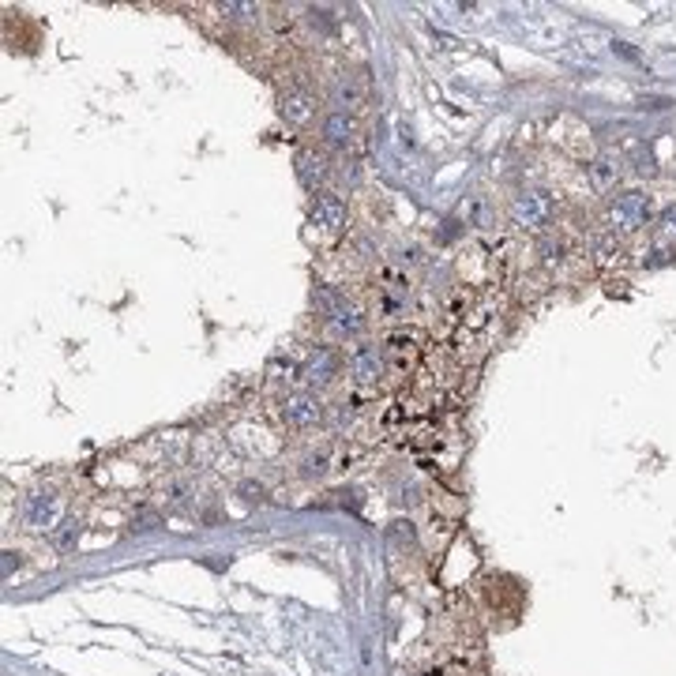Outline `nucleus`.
I'll list each match as a JSON object with an SVG mask.
<instances>
[{"mask_svg": "<svg viewBox=\"0 0 676 676\" xmlns=\"http://www.w3.org/2000/svg\"><path fill=\"white\" fill-rule=\"evenodd\" d=\"M552 214H557V196L545 192V189H522L515 200H511V222L518 230H545L552 222Z\"/></svg>", "mask_w": 676, "mask_h": 676, "instance_id": "nucleus-1", "label": "nucleus"}, {"mask_svg": "<svg viewBox=\"0 0 676 676\" xmlns=\"http://www.w3.org/2000/svg\"><path fill=\"white\" fill-rule=\"evenodd\" d=\"M650 222V196L647 192H620L609 203V226L612 233H635Z\"/></svg>", "mask_w": 676, "mask_h": 676, "instance_id": "nucleus-2", "label": "nucleus"}, {"mask_svg": "<svg viewBox=\"0 0 676 676\" xmlns=\"http://www.w3.org/2000/svg\"><path fill=\"white\" fill-rule=\"evenodd\" d=\"M60 518V497L53 485H38L23 497V527L26 530H53V522Z\"/></svg>", "mask_w": 676, "mask_h": 676, "instance_id": "nucleus-3", "label": "nucleus"}, {"mask_svg": "<svg viewBox=\"0 0 676 676\" xmlns=\"http://www.w3.org/2000/svg\"><path fill=\"white\" fill-rule=\"evenodd\" d=\"M286 428H293V433H304V428H316L323 421V403H320V394L316 391H293L282 398V406H279Z\"/></svg>", "mask_w": 676, "mask_h": 676, "instance_id": "nucleus-4", "label": "nucleus"}, {"mask_svg": "<svg viewBox=\"0 0 676 676\" xmlns=\"http://www.w3.org/2000/svg\"><path fill=\"white\" fill-rule=\"evenodd\" d=\"M338 373H343V353H338L334 346H312V353L304 357L301 364V380L309 387H331L338 380Z\"/></svg>", "mask_w": 676, "mask_h": 676, "instance_id": "nucleus-5", "label": "nucleus"}, {"mask_svg": "<svg viewBox=\"0 0 676 676\" xmlns=\"http://www.w3.org/2000/svg\"><path fill=\"white\" fill-rule=\"evenodd\" d=\"M316 113H320V102H316L312 90H304V87H290V90H282V98H279V117L286 120V125H293V128H309L312 120H316Z\"/></svg>", "mask_w": 676, "mask_h": 676, "instance_id": "nucleus-6", "label": "nucleus"}, {"mask_svg": "<svg viewBox=\"0 0 676 676\" xmlns=\"http://www.w3.org/2000/svg\"><path fill=\"white\" fill-rule=\"evenodd\" d=\"M309 222L323 233H338L346 226V203L343 196H334V192H320L312 200V210H309Z\"/></svg>", "mask_w": 676, "mask_h": 676, "instance_id": "nucleus-7", "label": "nucleus"}, {"mask_svg": "<svg viewBox=\"0 0 676 676\" xmlns=\"http://www.w3.org/2000/svg\"><path fill=\"white\" fill-rule=\"evenodd\" d=\"M350 376L357 384H376L384 376V350L368 346V343L353 346V353H350Z\"/></svg>", "mask_w": 676, "mask_h": 676, "instance_id": "nucleus-8", "label": "nucleus"}, {"mask_svg": "<svg viewBox=\"0 0 676 676\" xmlns=\"http://www.w3.org/2000/svg\"><path fill=\"white\" fill-rule=\"evenodd\" d=\"M297 180L304 184V189H320V184L331 177V166H327V159L320 155V150L316 147H304V150H297Z\"/></svg>", "mask_w": 676, "mask_h": 676, "instance_id": "nucleus-9", "label": "nucleus"}, {"mask_svg": "<svg viewBox=\"0 0 676 676\" xmlns=\"http://www.w3.org/2000/svg\"><path fill=\"white\" fill-rule=\"evenodd\" d=\"M331 98H334L338 113H357L364 106V98H368V90H364V83L357 76H338L334 87H331Z\"/></svg>", "mask_w": 676, "mask_h": 676, "instance_id": "nucleus-10", "label": "nucleus"}, {"mask_svg": "<svg viewBox=\"0 0 676 676\" xmlns=\"http://www.w3.org/2000/svg\"><path fill=\"white\" fill-rule=\"evenodd\" d=\"M353 136H357V125H353V117L350 113H327L323 117V143L327 147H334V150H346L350 143H353Z\"/></svg>", "mask_w": 676, "mask_h": 676, "instance_id": "nucleus-11", "label": "nucleus"}, {"mask_svg": "<svg viewBox=\"0 0 676 676\" xmlns=\"http://www.w3.org/2000/svg\"><path fill=\"white\" fill-rule=\"evenodd\" d=\"M587 173H590V180H594V189H617V180H620V173H624V162H620V155H612V150H605V155H598L590 166H587Z\"/></svg>", "mask_w": 676, "mask_h": 676, "instance_id": "nucleus-12", "label": "nucleus"}, {"mask_svg": "<svg viewBox=\"0 0 676 676\" xmlns=\"http://www.w3.org/2000/svg\"><path fill=\"white\" fill-rule=\"evenodd\" d=\"M327 323L334 334H343V338H357L364 331V316L353 312V309H331L327 312Z\"/></svg>", "mask_w": 676, "mask_h": 676, "instance_id": "nucleus-13", "label": "nucleus"}, {"mask_svg": "<svg viewBox=\"0 0 676 676\" xmlns=\"http://www.w3.org/2000/svg\"><path fill=\"white\" fill-rule=\"evenodd\" d=\"M214 12H219L226 23H249L260 8L256 5H244V0H226V5H214Z\"/></svg>", "mask_w": 676, "mask_h": 676, "instance_id": "nucleus-14", "label": "nucleus"}, {"mask_svg": "<svg viewBox=\"0 0 676 676\" xmlns=\"http://www.w3.org/2000/svg\"><path fill=\"white\" fill-rule=\"evenodd\" d=\"M79 527H83L79 518H65V522H60V530L53 534V545H56L60 552H68V548L79 541Z\"/></svg>", "mask_w": 676, "mask_h": 676, "instance_id": "nucleus-15", "label": "nucleus"}, {"mask_svg": "<svg viewBox=\"0 0 676 676\" xmlns=\"http://www.w3.org/2000/svg\"><path fill=\"white\" fill-rule=\"evenodd\" d=\"M304 23H309L312 30H320V35H331V30H334V15L327 8H309V12H304Z\"/></svg>", "mask_w": 676, "mask_h": 676, "instance_id": "nucleus-16", "label": "nucleus"}, {"mask_svg": "<svg viewBox=\"0 0 676 676\" xmlns=\"http://www.w3.org/2000/svg\"><path fill=\"white\" fill-rule=\"evenodd\" d=\"M159 522H162L159 511H136V515H132V530H155Z\"/></svg>", "mask_w": 676, "mask_h": 676, "instance_id": "nucleus-17", "label": "nucleus"}, {"mask_svg": "<svg viewBox=\"0 0 676 676\" xmlns=\"http://www.w3.org/2000/svg\"><path fill=\"white\" fill-rule=\"evenodd\" d=\"M323 470H327V458L323 455H316V458H309V463H304V477H323Z\"/></svg>", "mask_w": 676, "mask_h": 676, "instance_id": "nucleus-18", "label": "nucleus"}, {"mask_svg": "<svg viewBox=\"0 0 676 676\" xmlns=\"http://www.w3.org/2000/svg\"><path fill=\"white\" fill-rule=\"evenodd\" d=\"M241 497L249 500V504H252V500L260 504V500H263V485H252V481H244V485H241Z\"/></svg>", "mask_w": 676, "mask_h": 676, "instance_id": "nucleus-19", "label": "nucleus"}, {"mask_svg": "<svg viewBox=\"0 0 676 676\" xmlns=\"http://www.w3.org/2000/svg\"><path fill=\"white\" fill-rule=\"evenodd\" d=\"M669 102L665 98H642V109H665Z\"/></svg>", "mask_w": 676, "mask_h": 676, "instance_id": "nucleus-20", "label": "nucleus"}, {"mask_svg": "<svg viewBox=\"0 0 676 676\" xmlns=\"http://www.w3.org/2000/svg\"><path fill=\"white\" fill-rule=\"evenodd\" d=\"M665 230H669V233H676V207H672V210H665Z\"/></svg>", "mask_w": 676, "mask_h": 676, "instance_id": "nucleus-21", "label": "nucleus"}]
</instances>
